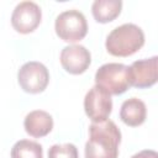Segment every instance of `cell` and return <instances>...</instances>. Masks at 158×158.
Wrapping results in <instances>:
<instances>
[{
    "label": "cell",
    "instance_id": "cell-1",
    "mask_svg": "<svg viewBox=\"0 0 158 158\" xmlns=\"http://www.w3.org/2000/svg\"><path fill=\"white\" fill-rule=\"evenodd\" d=\"M121 132L111 120L93 122L85 143V158H117Z\"/></svg>",
    "mask_w": 158,
    "mask_h": 158
},
{
    "label": "cell",
    "instance_id": "cell-2",
    "mask_svg": "<svg viewBox=\"0 0 158 158\" xmlns=\"http://www.w3.org/2000/svg\"><path fill=\"white\" fill-rule=\"evenodd\" d=\"M144 44V33L135 23H123L114 28L106 37V51L115 57H128Z\"/></svg>",
    "mask_w": 158,
    "mask_h": 158
},
{
    "label": "cell",
    "instance_id": "cell-3",
    "mask_svg": "<svg viewBox=\"0 0 158 158\" xmlns=\"http://www.w3.org/2000/svg\"><path fill=\"white\" fill-rule=\"evenodd\" d=\"M95 83L110 95H121L132 86L130 67L122 63L102 64L95 73Z\"/></svg>",
    "mask_w": 158,
    "mask_h": 158
},
{
    "label": "cell",
    "instance_id": "cell-4",
    "mask_svg": "<svg viewBox=\"0 0 158 158\" xmlns=\"http://www.w3.org/2000/svg\"><path fill=\"white\" fill-rule=\"evenodd\" d=\"M57 36L64 42L74 43L83 40L88 33V22L79 10H65L60 12L54 22Z\"/></svg>",
    "mask_w": 158,
    "mask_h": 158
},
{
    "label": "cell",
    "instance_id": "cell-5",
    "mask_svg": "<svg viewBox=\"0 0 158 158\" xmlns=\"http://www.w3.org/2000/svg\"><path fill=\"white\" fill-rule=\"evenodd\" d=\"M17 81L23 91L38 94L47 88L49 83V72L47 67L40 62H27L19 69Z\"/></svg>",
    "mask_w": 158,
    "mask_h": 158
},
{
    "label": "cell",
    "instance_id": "cell-6",
    "mask_svg": "<svg viewBox=\"0 0 158 158\" xmlns=\"http://www.w3.org/2000/svg\"><path fill=\"white\" fill-rule=\"evenodd\" d=\"M84 110L86 116L93 122H102L109 120L112 111L111 95L95 84L84 98Z\"/></svg>",
    "mask_w": 158,
    "mask_h": 158
},
{
    "label": "cell",
    "instance_id": "cell-7",
    "mask_svg": "<svg viewBox=\"0 0 158 158\" xmlns=\"http://www.w3.org/2000/svg\"><path fill=\"white\" fill-rule=\"evenodd\" d=\"M41 7L33 1H22L16 5L11 15V25L20 33H31L41 23Z\"/></svg>",
    "mask_w": 158,
    "mask_h": 158
},
{
    "label": "cell",
    "instance_id": "cell-8",
    "mask_svg": "<svg viewBox=\"0 0 158 158\" xmlns=\"http://www.w3.org/2000/svg\"><path fill=\"white\" fill-rule=\"evenodd\" d=\"M132 86L138 89L151 88L158 81V56L139 59L130 65Z\"/></svg>",
    "mask_w": 158,
    "mask_h": 158
},
{
    "label": "cell",
    "instance_id": "cell-9",
    "mask_svg": "<svg viewBox=\"0 0 158 158\" xmlns=\"http://www.w3.org/2000/svg\"><path fill=\"white\" fill-rule=\"evenodd\" d=\"M63 69L69 74H83L91 63V54L81 44H70L62 49L59 57Z\"/></svg>",
    "mask_w": 158,
    "mask_h": 158
},
{
    "label": "cell",
    "instance_id": "cell-10",
    "mask_svg": "<svg viewBox=\"0 0 158 158\" xmlns=\"http://www.w3.org/2000/svg\"><path fill=\"white\" fill-rule=\"evenodd\" d=\"M25 131L35 137L41 138L47 136L53 128V118L52 116L43 110H33L28 112L23 120Z\"/></svg>",
    "mask_w": 158,
    "mask_h": 158
},
{
    "label": "cell",
    "instance_id": "cell-11",
    "mask_svg": "<svg viewBox=\"0 0 158 158\" xmlns=\"http://www.w3.org/2000/svg\"><path fill=\"white\" fill-rule=\"evenodd\" d=\"M146 116L147 107L141 99L130 98L122 102L120 109V118L125 125L130 127H137L146 121Z\"/></svg>",
    "mask_w": 158,
    "mask_h": 158
},
{
    "label": "cell",
    "instance_id": "cell-12",
    "mask_svg": "<svg viewBox=\"0 0 158 158\" xmlns=\"http://www.w3.org/2000/svg\"><path fill=\"white\" fill-rule=\"evenodd\" d=\"M121 0H95L91 5V14L95 21L107 23L114 21L121 12Z\"/></svg>",
    "mask_w": 158,
    "mask_h": 158
},
{
    "label": "cell",
    "instance_id": "cell-13",
    "mask_svg": "<svg viewBox=\"0 0 158 158\" xmlns=\"http://www.w3.org/2000/svg\"><path fill=\"white\" fill-rule=\"evenodd\" d=\"M11 158H43L42 146L35 141L20 139L11 148Z\"/></svg>",
    "mask_w": 158,
    "mask_h": 158
},
{
    "label": "cell",
    "instance_id": "cell-14",
    "mask_svg": "<svg viewBox=\"0 0 158 158\" xmlns=\"http://www.w3.org/2000/svg\"><path fill=\"white\" fill-rule=\"evenodd\" d=\"M48 158H79L78 149L73 143L53 144L48 149Z\"/></svg>",
    "mask_w": 158,
    "mask_h": 158
},
{
    "label": "cell",
    "instance_id": "cell-15",
    "mask_svg": "<svg viewBox=\"0 0 158 158\" xmlns=\"http://www.w3.org/2000/svg\"><path fill=\"white\" fill-rule=\"evenodd\" d=\"M131 158H158V152L153 149H143L136 154H133Z\"/></svg>",
    "mask_w": 158,
    "mask_h": 158
}]
</instances>
